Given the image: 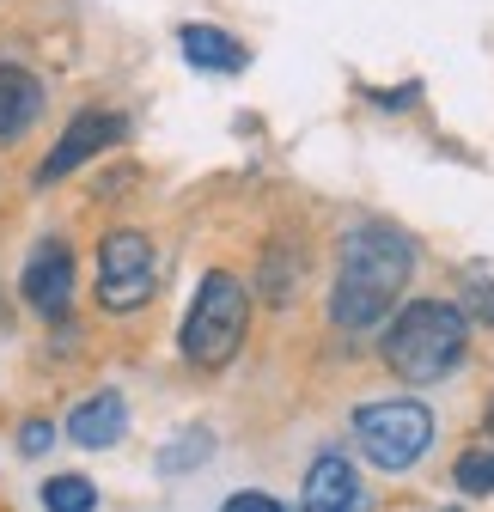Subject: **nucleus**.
Masks as SVG:
<instances>
[{
    "mask_svg": "<svg viewBox=\"0 0 494 512\" xmlns=\"http://www.w3.org/2000/svg\"><path fill=\"white\" fill-rule=\"evenodd\" d=\"M470 348V317L446 299H421L409 305L397 324L385 330V366L403 384H440Z\"/></svg>",
    "mask_w": 494,
    "mask_h": 512,
    "instance_id": "2",
    "label": "nucleus"
},
{
    "mask_svg": "<svg viewBox=\"0 0 494 512\" xmlns=\"http://www.w3.org/2000/svg\"><path fill=\"white\" fill-rule=\"evenodd\" d=\"M464 317H476V324H494V281L476 269L464 275Z\"/></svg>",
    "mask_w": 494,
    "mask_h": 512,
    "instance_id": "15",
    "label": "nucleus"
},
{
    "mask_svg": "<svg viewBox=\"0 0 494 512\" xmlns=\"http://www.w3.org/2000/svg\"><path fill=\"white\" fill-rule=\"evenodd\" d=\"M458 488H464V494H494V439H488V433L458 458Z\"/></svg>",
    "mask_w": 494,
    "mask_h": 512,
    "instance_id": "14",
    "label": "nucleus"
},
{
    "mask_svg": "<svg viewBox=\"0 0 494 512\" xmlns=\"http://www.w3.org/2000/svg\"><path fill=\"white\" fill-rule=\"evenodd\" d=\"M122 135H129V122H122L116 110H80L68 128H61V141H55V153L37 165V183H61L68 171H80L86 159H98L104 147H116Z\"/></svg>",
    "mask_w": 494,
    "mask_h": 512,
    "instance_id": "6",
    "label": "nucleus"
},
{
    "mask_svg": "<svg viewBox=\"0 0 494 512\" xmlns=\"http://www.w3.org/2000/svg\"><path fill=\"white\" fill-rule=\"evenodd\" d=\"M43 506L49 512H92L98 506V488L86 476H49L43 482Z\"/></svg>",
    "mask_w": 494,
    "mask_h": 512,
    "instance_id": "13",
    "label": "nucleus"
},
{
    "mask_svg": "<svg viewBox=\"0 0 494 512\" xmlns=\"http://www.w3.org/2000/svg\"><path fill=\"white\" fill-rule=\"evenodd\" d=\"M482 433H488V439H494V409H488V427H482Z\"/></svg>",
    "mask_w": 494,
    "mask_h": 512,
    "instance_id": "18",
    "label": "nucleus"
},
{
    "mask_svg": "<svg viewBox=\"0 0 494 512\" xmlns=\"http://www.w3.org/2000/svg\"><path fill=\"white\" fill-rule=\"evenodd\" d=\"M153 299V244L141 232H110L98 244V305L141 311Z\"/></svg>",
    "mask_w": 494,
    "mask_h": 512,
    "instance_id": "5",
    "label": "nucleus"
},
{
    "mask_svg": "<svg viewBox=\"0 0 494 512\" xmlns=\"http://www.w3.org/2000/svg\"><path fill=\"white\" fill-rule=\"evenodd\" d=\"M220 512H281V500H275V494H257V488H244V494H232Z\"/></svg>",
    "mask_w": 494,
    "mask_h": 512,
    "instance_id": "17",
    "label": "nucleus"
},
{
    "mask_svg": "<svg viewBox=\"0 0 494 512\" xmlns=\"http://www.w3.org/2000/svg\"><path fill=\"white\" fill-rule=\"evenodd\" d=\"M409 269H415V244L397 226H354L342 238V269H336L330 317L342 330H373L379 317L397 305Z\"/></svg>",
    "mask_w": 494,
    "mask_h": 512,
    "instance_id": "1",
    "label": "nucleus"
},
{
    "mask_svg": "<svg viewBox=\"0 0 494 512\" xmlns=\"http://www.w3.org/2000/svg\"><path fill=\"white\" fill-rule=\"evenodd\" d=\"M177 43H183V55H190V68H208V74H238V68H244V43H238L232 31L183 25Z\"/></svg>",
    "mask_w": 494,
    "mask_h": 512,
    "instance_id": "11",
    "label": "nucleus"
},
{
    "mask_svg": "<svg viewBox=\"0 0 494 512\" xmlns=\"http://www.w3.org/2000/svg\"><path fill=\"white\" fill-rule=\"evenodd\" d=\"M37 116H43V80L19 61H0V141L25 135Z\"/></svg>",
    "mask_w": 494,
    "mask_h": 512,
    "instance_id": "9",
    "label": "nucleus"
},
{
    "mask_svg": "<svg viewBox=\"0 0 494 512\" xmlns=\"http://www.w3.org/2000/svg\"><path fill=\"white\" fill-rule=\"evenodd\" d=\"M49 445H55V427H49V421H25V427H19V452H25V458H43Z\"/></svg>",
    "mask_w": 494,
    "mask_h": 512,
    "instance_id": "16",
    "label": "nucleus"
},
{
    "mask_svg": "<svg viewBox=\"0 0 494 512\" xmlns=\"http://www.w3.org/2000/svg\"><path fill=\"white\" fill-rule=\"evenodd\" d=\"M122 427H129V403H122V391H98V397H86V403L68 415V439L86 445V452H104V445H116Z\"/></svg>",
    "mask_w": 494,
    "mask_h": 512,
    "instance_id": "10",
    "label": "nucleus"
},
{
    "mask_svg": "<svg viewBox=\"0 0 494 512\" xmlns=\"http://www.w3.org/2000/svg\"><path fill=\"white\" fill-rule=\"evenodd\" d=\"M19 293L37 317H68L74 305V250L61 244V238H43L31 256H25V275H19Z\"/></svg>",
    "mask_w": 494,
    "mask_h": 512,
    "instance_id": "7",
    "label": "nucleus"
},
{
    "mask_svg": "<svg viewBox=\"0 0 494 512\" xmlns=\"http://www.w3.org/2000/svg\"><path fill=\"white\" fill-rule=\"evenodd\" d=\"M244 330H251V293H244L238 275L214 269V275H202V287L190 299V317H183L177 348H183V360H190V366L220 372L244 348Z\"/></svg>",
    "mask_w": 494,
    "mask_h": 512,
    "instance_id": "3",
    "label": "nucleus"
},
{
    "mask_svg": "<svg viewBox=\"0 0 494 512\" xmlns=\"http://www.w3.org/2000/svg\"><path fill=\"white\" fill-rule=\"evenodd\" d=\"M299 512H373V494L360 488V476H354V464L342 452H324L312 470H305Z\"/></svg>",
    "mask_w": 494,
    "mask_h": 512,
    "instance_id": "8",
    "label": "nucleus"
},
{
    "mask_svg": "<svg viewBox=\"0 0 494 512\" xmlns=\"http://www.w3.org/2000/svg\"><path fill=\"white\" fill-rule=\"evenodd\" d=\"M214 458V433L208 427H183L171 445H159V476H183V470H196Z\"/></svg>",
    "mask_w": 494,
    "mask_h": 512,
    "instance_id": "12",
    "label": "nucleus"
},
{
    "mask_svg": "<svg viewBox=\"0 0 494 512\" xmlns=\"http://www.w3.org/2000/svg\"><path fill=\"white\" fill-rule=\"evenodd\" d=\"M354 439H360V452L373 458V470H409V464L427 458V445H434V409L409 403V397L366 403V409H354Z\"/></svg>",
    "mask_w": 494,
    "mask_h": 512,
    "instance_id": "4",
    "label": "nucleus"
}]
</instances>
